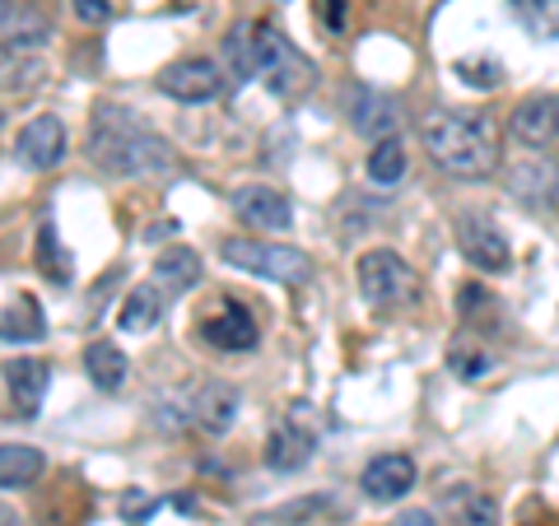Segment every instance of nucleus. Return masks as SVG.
<instances>
[{
    "instance_id": "f257e3e1",
    "label": "nucleus",
    "mask_w": 559,
    "mask_h": 526,
    "mask_svg": "<svg viewBox=\"0 0 559 526\" xmlns=\"http://www.w3.org/2000/svg\"><path fill=\"white\" fill-rule=\"evenodd\" d=\"M90 159L112 172V178H150V172H164L173 168V154L159 135H154L145 121H135L131 112L103 103L94 112V127H90Z\"/></svg>"
},
{
    "instance_id": "f03ea898",
    "label": "nucleus",
    "mask_w": 559,
    "mask_h": 526,
    "mask_svg": "<svg viewBox=\"0 0 559 526\" xmlns=\"http://www.w3.org/2000/svg\"><path fill=\"white\" fill-rule=\"evenodd\" d=\"M425 145H429V159L462 182H480L499 168V135H495V121H485V117L429 112Z\"/></svg>"
},
{
    "instance_id": "7ed1b4c3",
    "label": "nucleus",
    "mask_w": 559,
    "mask_h": 526,
    "mask_svg": "<svg viewBox=\"0 0 559 526\" xmlns=\"http://www.w3.org/2000/svg\"><path fill=\"white\" fill-rule=\"evenodd\" d=\"M229 65L238 80H252V75H266V84L275 94H299L308 84V61L285 43V33L266 20H248L234 28L229 38Z\"/></svg>"
},
{
    "instance_id": "20e7f679",
    "label": "nucleus",
    "mask_w": 559,
    "mask_h": 526,
    "mask_svg": "<svg viewBox=\"0 0 559 526\" xmlns=\"http://www.w3.org/2000/svg\"><path fill=\"white\" fill-rule=\"evenodd\" d=\"M359 294L378 312H406L419 303L425 279H419V271L406 256H396L392 248H373L359 256Z\"/></svg>"
},
{
    "instance_id": "39448f33",
    "label": "nucleus",
    "mask_w": 559,
    "mask_h": 526,
    "mask_svg": "<svg viewBox=\"0 0 559 526\" xmlns=\"http://www.w3.org/2000/svg\"><path fill=\"white\" fill-rule=\"evenodd\" d=\"M219 256L234 271H248L257 279H275V285H304L312 275V261L299 248H280V242H261V238H224Z\"/></svg>"
},
{
    "instance_id": "423d86ee",
    "label": "nucleus",
    "mask_w": 559,
    "mask_h": 526,
    "mask_svg": "<svg viewBox=\"0 0 559 526\" xmlns=\"http://www.w3.org/2000/svg\"><path fill=\"white\" fill-rule=\"evenodd\" d=\"M197 331L210 349H219V355H242V349H257V340H261L257 318L238 303V298H219L210 312H201Z\"/></svg>"
},
{
    "instance_id": "0eeeda50",
    "label": "nucleus",
    "mask_w": 559,
    "mask_h": 526,
    "mask_svg": "<svg viewBox=\"0 0 559 526\" xmlns=\"http://www.w3.org/2000/svg\"><path fill=\"white\" fill-rule=\"evenodd\" d=\"M457 248H462V256L471 261V266L485 271V275H499V271L513 266L509 238H503L485 215H462L457 219Z\"/></svg>"
},
{
    "instance_id": "6e6552de",
    "label": "nucleus",
    "mask_w": 559,
    "mask_h": 526,
    "mask_svg": "<svg viewBox=\"0 0 559 526\" xmlns=\"http://www.w3.org/2000/svg\"><path fill=\"white\" fill-rule=\"evenodd\" d=\"M159 89L168 98H178V103H210V98L224 94V75H219L215 61L182 57V61H173L164 75H159Z\"/></svg>"
},
{
    "instance_id": "1a4fd4ad",
    "label": "nucleus",
    "mask_w": 559,
    "mask_h": 526,
    "mask_svg": "<svg viewBox=\"0 0 559 526\" xmlns=\"http://www.w3.org/2000/svg\"><path fill=\"white\" fill-rule=\"evenodd\" d=\"M509 131L518 145L527 150H546L550 140H559V98L555 94H532L522 98L513 117H509Z\"/></svg>"
},
{
    "instance_id": "9d476101",
    "label": "nucleus",
    "mask_w": 559,
    "mask_h": 526,
    "mask_svg": "<svg viewBox=\"0 0 559 526\" xmlns=\"http://www.w3.org/2000/svg\"><path fill=\"white\" fill-rule=\"evenodd\" d=\"M229 205H234V215H238L242 224H252V229H266V234H275V229H289V224H294V210H289V201L280 196L275 187H261V182L238 187L234 196H229Z\"/></svg>"
},
{
    "instance_id": "9b49d317",
    "label": "nucleus",
    "mask_w": 559,
    "mask_h": 526,
    "mask_svg": "<svg viewBox=\"0 0 559 526\" xmlns=\"http://www.w3.org/2000/svg\"><path fill=\"white\" fill-rule=\"evenodd\" d=\"M359 485L373 503H396L415 489V462L406 457V452H382V457H373L369 466H364Z\"/></svg>"
},
{
    "instance_id": "f8f14e48",
    "label": "nucleus",
    "mask_w": 559,
    "mask_h": 526,
    "mask_svg": "<svg viewBox=\"0 0 559 526\" xmlns=\"http://www.w3.org/2000/svg\"><path fill=\"white\" fill-rule=\"evenodd\" d=\"M20 159L28 164V168H38V172H47V168H57L61 159H66V127H61V117H33L28 127L20 131Z\"/></svg>"
},
{
    "instance_id": "ddd939ff",
    "label": "nucleus",
    "mask_w": 559,
    "mask_h": 526,
    "mask_svg": "<svg viewBox=\"0 0 559 526\" xmlns=\"http://www.w3.org/2000/svg\"><path fill=\"white\" fill-rule=\"evenodd\" d=\"M0 373H5L10 401H14V410H20L24 419H33L43 410V396H47V382H51V368L43 359H10Z\"/></svg>"
},
{
    "instance_id": "4468645a",
    "label": "nucleus",
    "mask_w": 559,
    "mask_h": 526,
    "mask_svg": "<svg viewBox=\"0 0 559 526\" xmlns=\"http://www.w3.org/2000/svg\"><path fill=\"white\" fill-rule=\"evenodd\" d=\"M312 447H318V438H312L308 425H299V419H285L271 438H266V466L280 470V476H289V470L308 466Z\"/></svg>"
},
{
    "instance_id": "2eb2a0df",
    "label": "nucleus",
    "mask_w": 559,
    "mask_h": 526,
    "mask_svg": "<svg viewBox=\"0 0 559 526\" xmlns=\"http://www.w3.org/2000/svg\"><path fill=\"white\" fill-rule=\"evenodd\" d=\"M238 392L229 387V382H205V387L197 392V401H191V419L205 429V433H229L234 419H238Z\"/></svg>"
},
{
    "instance_id": "dca6fc26",
    "label": "nucleus",
    "mask_w": 559,
    "mask_h": 526,
    "mask_svg": "<svg viewBox=\"0 0 559 526\" xmlns=\"http://www.w3.org/2000/svg\"><path fill=\"white\" fill-rule=\"evenodd\" d=\"M43 336H47V318H43V308L33 294H20L0 308V340L5 345H33Z\"/></svg>"
},
{
    "instance_id": "f3484780",
    "label": "nucleus",
    "mask_w": 559,
    "mask_h": 526,
    "mask_svg": "<svg viewBox=\"0 0 559 526\" xmlns=\"http://www.w3.org/2000/svg\"><path fill=\"white\" fill-rule=\"evenodd\" d=\"M349 121H355L359 135L369 140H388L396 131V103L388 94H373V89H355L349 94Z\"/></svg>"
},
{
    "instance_id": "a211bd4d",
    "label": "nucleus",
    "mask_w": 559,
    "mask_h": 526,
    "mask_svg": "<svg viewBox=\"0 0 559 526\" xmlns=\"http://www.w3.org/2000/svg\"><path fill=\"white\" fill-rule=\"evenodd\" d=\"M509 182H513V196L527 201V205H550L559 196V168L555 164H540V159L518 164L509 172Z\"/></svg>"
},
{
    "instance_id": "6ab92c4d",
    "label": "nucleus",
    "mask_w": 559,
    "mask_h": 526,
    "mask_svg": "<svg viewBox=\"0 0 559 526\" xmlns=\"http://www.w3.org/2000/svg\"><path fill=\"white\" fill-rule=\"evenodd\" d=\"M43 452L28 443H0V489H28L43 476Z\"/></svg>"
},
{
    "instance_id": "aec40b11",
    "label": "nucleus",
    "mask_w": 559,
    "mask_h": 526,
    "mask_svg": "<svg viewBox=\"0 0 559 526\" xmlns=\"http://www.w3.org/2000/svg\"><path fill=\"white\" fill-rule=\"evenodd\" d=\"M84 373H90V382L98 392H117L131 368H127V355H121L112 340H94L90 349H84Z\"/></svg>"
},
{
    "instance_id": "412c9836",
    "label": "nucleus",
    "mask_w": 559,
    "mask_h": 526,
    "mask_svg": "<svg viewBox=\"0 0 559 526\" xmlns=\"http://www.w3.org/2000/svg\"><path fill=\"white\" fill-rule=\"evenodd\" d=\"M433 526H499V507L480 494H471V489H457V494H448Z\"/></svg>"
},
{
    "instance_id": "4be33fe9",
    "label": "nucleus",
    "mask_w": 559,
    "mask_h": 526,
    "mask_svg": "<svg viewBox=\"0 0 559 526\" xmlns=\"http://www.w3.org/2000/svg\"><path fill=\"white\" fill-rule=\"evenodd\" d=\"M201 279V256L191 248H168L159 252V261H154V285L168 289V294H182Z\"/></svg>"
},
{
    "instance_id": "5701e85b",
    "label": "nucleus",
    "mask_w": 559,
    "mask_h": 526,
    "mask_svg": "<svg viewBox=\"0 0 559 526\" xmlns=\"http://www.w3.org/2000/svg\"><path fill=\"white\" fill-rule=\"evenodd\" d=\"M159 312H164L159 285H135L127 294V303H121V312H117V326L127 331V336H140V331H150L154 322H159Z\"/></svg>"
},
{
    "instance_id": "b1692460",
    "label": "nucleus",
    "mask_w": 559,
    "mask_h": 526,
    "mask_svg": "<svg viewBox=\"0 0 559 526\" xmlns=\"http://www.w3.org/2000/svg\"><path fill=\"white\" fill-rule=\"evenodd\" d=\"M43 75H47V70H43L38 57H24V51H5V57H0V89H5V94L28 98L43 84Z\"/></svg>"
},
{
    "instance_id": "393cba45",
    "label": "nucleus",
    "mask_w": 559,
    "mask_h": 526,
    "mask_svg": "<svg viewBox=\"0 0 559 526\" xmlns=\"http://www.w3.org/2000/svg\"><path fill=\"white\" fill-rule=\"evenodd\" d=\"M369 178L378 187H396L401 178H406V150H401V140L388 135V140H378L373 154H369Z\"/></svg>"
},
{
    "instance_id": "a878e982",
    "label": "nucleus",
    "mask_w": 559,
    "mask_h": 526,
    "mask_svg": "<svg viewBox=\"0 0 559 526\" xmlns=\"http://www.w3.org/2000/svg\"><path fill=\"white\" fill-rule=\"evenodd\" d=\"M38 271L51 279V285H70V256L57 242V229H51V224L38 229Z\"/></svg>"
},
{
    "instance_id": "bb28decb",
    "label": "nucleus",
    "mask_w": 559,
    "mask_h": 526,
    "mask_svg": "<svg viewBox=\"0 0 559 526\" xmlns=\"http://www.w3.org/2000/svg\"><path fill=\"white\" fill-rule=\"evenodd\" d=\"M536 38H559V0H513Z\"/></svg>"
},
{
    "instance_id": "cd10ccee",
    "label": "nucleus",
    "mask_w": 559,
    "mask_h": 526,
    "mask_svg": "<svg viewBox=\"0 0 559 526\" xmlns=\"http://www.w3.org/2000/svg\"><path fill=\"white\" fill-rule=\"evenodd\" d=\"M457 312H462L466 322L495 318V294H489L485 285H462V294H457Z\"/></svg>"
},
{
    "instance_id": "c85d7f7f",
    "label": "nucleus",
    "mask_w": 559,
    "mask_h": 526,
    "mask_svg": "<svg viewBox=\"0 0 559 526\" xmlns=\"http://www.w3.org/2000/svg\"><path fill=\"white\" fill-rule=\"evenodd\" d=\"M503 70L495 61H457V80L462 84H476V89H495Z\"/></svg>"
},
{
    "instance_id": "c756f323",
    "label": "nucleus",
    "mask_w": 559,
    "mask_h": 526,
    "mask_svg": "<svg viewBox=\"0 0 559 526\" xmlns=\"http://www.w3.org/2000/svg\"><path fill=\"white\" fill-rule=\"evenodd\" d=\"M452 368H457V378H480L489 373V355H480L476 345H452Z\"/></svg>"
},
{
    "instance_id": "7c9ffc66",
    "label": "nucleus",
    "mask_w": 559,
    "mask_h": 526,
    "mask_svg": "<svg viewBox=\"0 0 559 526\" xmlns=\"http://www.w3.org/2000/svg\"><path fill=\"white\" fill-rule=\"evenodd\" d=\"M80 14V24H108V14H112V0H70Z\"/></svg>"
},
{
    "instance_id": "2f4dec72",
    "label": "nucleus",
    "mask_w": 559,
    "mask_h": 526,
    "mask_svg": "<svg viewBox=\"0 0 559 526\" xmlns=\"http://www.w3.org/2000/svg\"><path fill=\"white\" fill-rule=\"evenodd\" d=\"M345 5L349 0H318V24L331 28V33H341L345 28Z\"/></svg>"
},
{
    "instance_id": "473e14b6",
    "label": "nucleus",
    "mask_w": 559,
    "mask_h": 526,
    "mask_svg": "<svg viewBox=\"0 0 559 526\" xmlns=\"http://www.w3.org/2000/svg\"><path fill=\"white\" fill-rule=\"evenodd\" d=\"M0 526H20V517H14L10 507H0Z\"/></svg>"
},
{
    "instance_id": "72a5a7b5",
    "label": "nucleus",
    "mask_w": 559,
    "mask_h": 526,
    "mask_svg": "<svg viewBox=\"0 0 559 526\" xmlns=\"http://www.w3.org/2000/svg\"><path fill=\"white\" fill-rule=\"evenodd\" d=\"M522 526H555V522H522Z\"/></svg>"
},
{
    "instance_id": "f704fd0d",
    "label": "nucleus",
    "mask_w": 559,
    "mask_h": 526,
    "mask_svg": "<svg viewBox=\"0 0 559 526\" xmlns=\"http://www.w3.org/2000/svg\"><path fill=\"white\" fill-rule=\"evenodd\" d=\"M5 5H10V0H0V14H5Z\"/></svg>"
},
{
    "instance_id": "c9c22d12",
    "label": "nucleus",
    "mask_w": 559,
    "mask_h": 526,
    "mask_svg": "<svg viewBox=\"0 0 559 526\" xmlns=\"http://www.w3.org/2000/svg\"><path fill=\"white\" fill-rule=\"evenodd\" d=\"M0 127H5V112H0Z\"/></svg>"
}]
</instances>
